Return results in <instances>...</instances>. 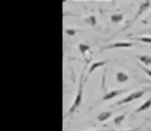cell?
<instances>
[{"mask_svg":"<svg viewBox=\"0 0 151 131\" xmlns=\"http://www.w3.org/2000/svg\"><path fill=\"white\" fill-rule=\"evenodd\" d=\"M150 7H151V1H150V0L141 1V3H139V6H138V10H137L135 16H132L131 20H128V23H127L125 26H122V31H127L128 28H131L132 25H134V23H135V22H137L138 19L142 16V13H144V12H147V10H148Z\"/></svg>","mask_w":151,"mask_h":131,"instance_id":"6da1fadb","label":"cell"},{"mask_svg":"<svg viewBox=\"0 0 151 131\" xmlns=\"http://www.w3.org/2000/svg\"><path fill=\"white\" fill-rule=\"evenodd\" d=\"M139 61H141V64H144L145 67L147 66H151V57L150 56H144V54H141V56L137 57Z\"/></svg>","mask_w":151,"mask_h":131,"instance_id":"7c38bea8","label":"cell"},{"mask_svg":"<svg viewBox=\"0 0 151 131\" xmlns=\"http://www.w3.org/2000/svg\"><path fill=\"white\" fill-rule=\"evenodd\" d=\"M148 15H150V16H151V10H150V13H148Z\"/></svg>","mask_w":151,"mask_h":131,"instance_id":"d6986e66","label":"cell"},{"mask_svg":"<svg viewBox=\"0 0 151 131\" xmlns=\"http://www.w3.org/2000/svg\"><path fill=\"white\" fill-rule=\"evenodd\" d=\"M139 128H132V130H119V131H138Z\"/></svg>","mask_w":151,"mask_h":131,"instance_id":"ac0fdd59","label":"cell"},{"mask_svg":"<svg viewBox=\"0 0 151 131\" xmlns=\"http://www.w3.org/2000/svg\"><path fill=\"white\" fill-rule=\"evenodd\" d=\"M125 117H127L125 114H121V115H118V117H116V118L113 119V125H116V127H118V125H121V124L124 122Z\"/></svg>","mask_w":151,"mask_h":131,"instance_id":"4fadbf2b","label":"cell"},{"mask_svg":"<svg viewBox=\"0 0 151 131\" xmlns=\"http://www.w3.org/2000/svg\"><path fill=\"white\" fill-rule=\"evenodd\" d=\"M84 73L80 76V82H78V89H77V93H76V98L74 101H73V103H71V106L68 108V112L73 114L80 106V103H81V99H83V85H84Z\"/></svg>","mask_w":151,"mask_h":131,"instance_id":"7a4b0ae2","label":"cell"},{"mask_svg":"<svg viewBox=\"0 0 151 131\" xmlns=\"http://www.w3.org/2000/svg\"><path fill=\"white\" fill-rule=\"evenodd\" d=\"M147 92H151V88H144V89H141V90H137V92H134V93L127 95L124 99L118 101L115 105H125V103H129V102H132V101H137V99L142 98V96L147 93Z\"/></svg>","mask_w":151,"mask_h":131,"instance_id":"3957f363","label":"cell"},{"mask_svg":"<svg viewBox=\"0 0 151 131\" xmlns=\"http://www.w3.org/2000/svg\"><path fill=\"white\" fill-rule=\"evenodd\" d=\"M129 80V76L127 75L125 72H118L116 73V82L118 83H127Z\"/></svg>","mask_w":151,"mask_h":131,"instance_id":"ba28073f","label":"cell"},{"mask_svg":"<svg viewBox=\"0 0 151 131\" xmlns=\"http://www.w3.org/2000/svg\"><path fill=\"white\" fill-rule=\"evenodd\" d=\"M142 70H144V73H145V75H147V76H148V77L151 79V70H150V69L144 66V67H142Z\"/></svg>","mask_w":151,"mask_h":131,"instance_id":"e0dca14e","label":"cell"},{"mask_svg":"<svg viewBox=\"0 0 151 131\" xmlns=\"http://www.w3.org/2000/svg\"><path fill=\"white\" fill-rule=\"evenodd\" d=\"M135 47V42H131V41H121V42H112L109 45H106L103 50H115V48H132Z\"/></svg>","mask_w":151,"mask_h":131,"instance_id":"277c9868","label":"cell"},{"mask_svg":"<svg viewBox=\"0 0 151 131\" xmlns=\"http://www.w3.org/2000/svg\"><path fill=\"white\" fill-rule=\"evenodd\" d=\"M111 117H112V112H111V111H103V112H100L97 115L96 119H97L99 122H105V121H108Z\"/></svg>","mask_w":151,"mask_h":131,"instance_id":"9c48e42d","label":"cell"},{"mask_svg":"<svg viewBox=\"0 0 151 131\" xmlns=\"http://www.w3.org/2000/svg\"><path fill=\"white\" fill-rule=\"evenodd\" d=\"M78 50H80L81 56L86 57V56H87V53L90 51V47H89L87 44H84V42H80V44H78Z\"/></svg>","mask_w":151,"mask_h":131,"instance_id":"8fae6325","label":"cell"},{"mask_svg":"<svg viewBox=\"0 0 151 131\" xmlns=\"http://www.w3.org/2000/svg\"><path fill=\"white\" fill-rule=\"evenodd\" d=\"M106 66V61H96V63H93L90 67H89V70H87V77L92 75L93 72H96L97 69H102V67H105Z\"/></svg>","mask_w":151,"mask_h":131,"instance_id":"8992f818","label":"cell"},{"mask_svg":"<svg viewBox=\"0 0 151 131\" xmlns=\"http://www.w3.org/2000/svg\"><path fill=\"white\" fill-rule=\"evenodd\" d=\"M132 39L139 41V42H145V44H151V37H134L132 35Z\"/></svg>","mask_w":151,"mask_h":131,"instance_id":"9a60e30c","label":"cell"},{"mask_svg":"<svg viewBox=\"0 0 151 131\" xmlns=\"http://www.w3.org/2000/svg\"><path fill=\"white\" fill-rule=\"evenodd\" d=\"M124 19H125L124 13H112L111 15V22L112 23H121Z\"/></svg>","mask_w":151,"mask_h":131,"instance_id":"30bf717a","label":"cell"},{"mask_svg":"<svg viewBox=\"0 0 151 131\" xmlns=\"http://www.w3.org/2000/svg\"><path fill=\"white\" fill-rule=\"evenodd\" d=\"M148 32H150V34H151V29H150V31H148Z\"/></svg>","mask_w":151,"mask_h":131,"instance_id":"ffe728a7","label":"cell"},{"mask_svg":"<svg viewBox=\"0 0 151 131\" xmlns=\"http://www.w3.org/2000/svg\"><path fill=\"white\" fill-rule=\"evenodd\" d=\"M128 90H111V92H106V93L102 96V101L103 102H106V101H111L113 98H116V96H119V95L122 93H127Z\"/></svg>","mask_w":151,"mask_h":131,"instance_id":"5b68a950","label":"cell"},{"mask_svg":"<svg viewBox=\"0 0 151 131\" xmlns=\"http://www.w3.org/2000/svg\"><path fill=\"white\" fill-rule=\"evenodd\" d=\"M65 34H67V35H70V37H73V35H76V34H77V29H73V28H67V29H65Z\"/></svg>","mask_w":151,"mask_h":131,"instance_id":"2e32d148","label":"cell"},{"mask_svg":"<svg viewBox=\"0 0 151 131\" xmlns=\"http://www.w3.org/2000/svg\"><path fill=\"white\" fill-rule=\"evenodd\" d=\"M151 108V98H148L145 102H142L135 111H134V114H139V112H144V111H147V109H150Z\"/></svg>","mask_w":151,"mask_h":131,"instance_id":"52a82bcc","label":"cell"},{"mask_svg":"<svg viewBox=\"0 0 151 131\" xmlns=\"http://www.w3.org/2000/svg\"><path fill=\"white\" fill-rule=\"evenodd\" d=\"M86 22H87L90 26H96V25H97V18H96V15L87 16V18H86Z\"/></svg>","mask_w":151,"mask_h":131,"instance_id":"5bb4252c","label":"cell"}]
</instances>
